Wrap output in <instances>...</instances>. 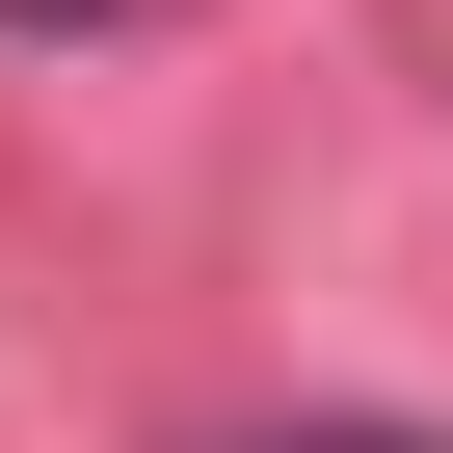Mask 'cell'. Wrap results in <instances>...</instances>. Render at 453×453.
<instances>
[{
    "label": "cell",
    "instance_id": "obj_2",
    "mask_svg": "<svg viewBox=\"0 0 453 453\" xmlns=\"http://www.w3.org/2000/svg\"><path fill=\"white\" fill-rule=\"evenodd\" d=\"M0 27H81V0H0Z\"/></svg>",
    "mask_w": 453,
    "mask_h": 453
},
{
    "label": "cell",
    "instance_id": "obj_1",
    "mask_svg": "<svg viewBox=\"0 0 453 453\" xmlns=\"http://www.w3.org/2000/svg\"><path fill=\"white\" fill-rule=\"evenodd\" d=\"M294 453H453V426H294Z\"/></svg>",
    "mask_w": 453,
    "mask_h": 453
}]
</instances>
